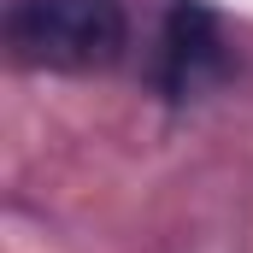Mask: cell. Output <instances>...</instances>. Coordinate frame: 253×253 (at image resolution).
<instances>
[{
  "label": "cell",
  "mask_w": 253,
  "mask_h": 253,
  "mask_svg": "<svg viewBox=\"0 0 253 253\" xmlns=\"http://www.w3.org/2000/svg\"><path fill=\"white\" fill-rule=\"evenodd\" d=\"M129 42L124 0H12L6 47L30 71H106Z\"/></svg>",
  "instance_id": "cell-1"
},
{
  "label": "cell",
  "mask_w": 253,
  "mask_h": 253,
  "mask_svg": "<svg viewBox=\"0 0 253 253\" xmlns=\"http://www.w3.org/2000/svg\"><path fill=\"white\" fill-rule=\"evenodd\" d=\"M200 65H218V36H212V18L177 0L171 6V24H165V88L171 94H189L200 83Z\"/></svg>",
  "instance_id": "cell-2"
}]
</instances>
